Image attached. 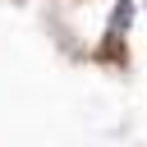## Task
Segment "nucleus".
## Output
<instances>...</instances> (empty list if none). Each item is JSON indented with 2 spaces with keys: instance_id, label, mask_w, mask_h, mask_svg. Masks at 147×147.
Masks as SVG:
<instances>
[{
  "instance_id": "1",
  "label": "nucleus",
  "mask_w": 147,
  "mask_h": 147,
  "mask_svg": "<svg viewBox=\"0 0 147 147\" xmlns=\"http://www.w3.org/2000/svg\"><path fill=\"white\" fill-rule=\"evenodd\" d=\"M129 18H133V5H129V0H115V9H110V28H106V41H110V46L119 41V32H129Z\"/></svg>"
}]
</instances>
